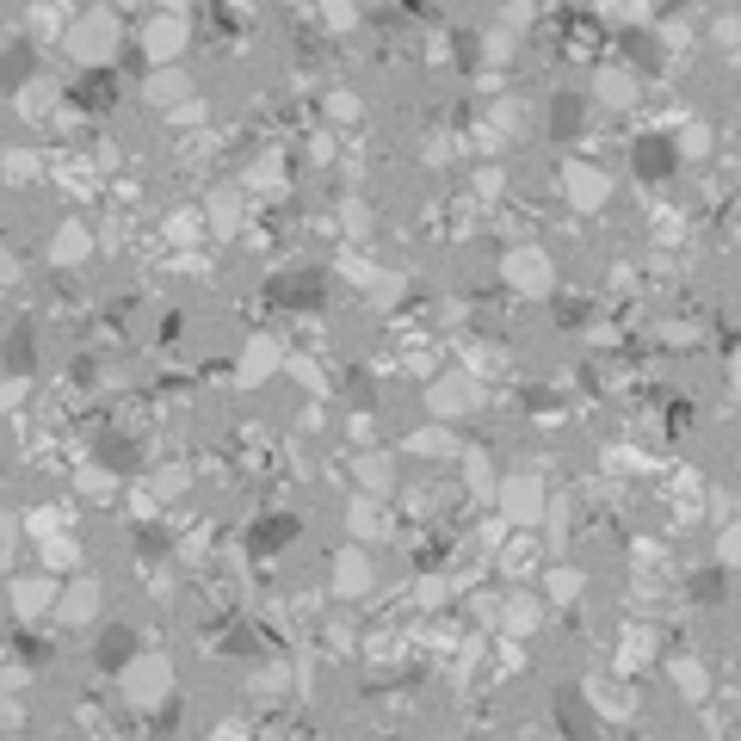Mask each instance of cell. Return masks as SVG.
Masks as SVG:
<instances>
[{
  "label": "cell",
  "instance_id": "cell-1",
  "mask_svg": "<svg viewBox=\"0 0 741 741\" xmlns=\"http://www.w3.org/2000/svg\"><path fill=\"white\" fill-rule=\"evenodd\" d=\"M7 365H13V371H25V365H31V334H25V328L7 340Z\"/></svg>",
  "mask_w": 741,
  "mask_h": 741
}]
</instances>
